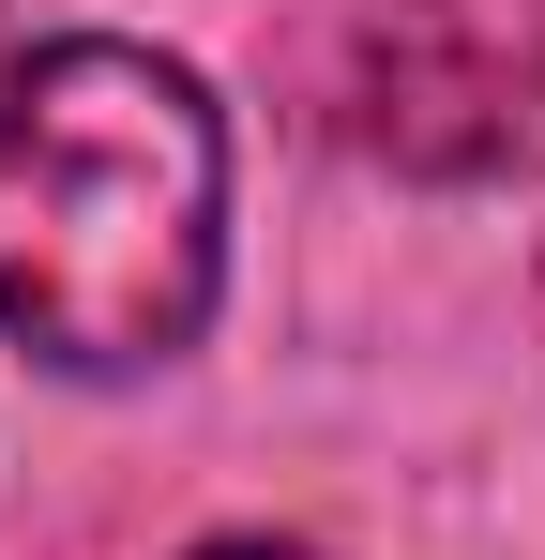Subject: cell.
<instances>
[{"instance_id": "obj_1", "label": "cell", "mask_w": 545, "mask_h": 560, "mask_svg": "<svg viewBox=\"0 0 545 560\" xmlns=\"http://www.w3.org/2000/svg\"><path fill=\"white\" fill-rule=\"evenodd\" d=\"M228 273V121L212 92L77 31L0 77V334L61 378L182 364Z\"/></svg>"}, {"instance_id": "obj_2", "label": "cell", "mask_w": 545, "mask_h": 560, "mask_svg": "<svg viewBox=\"0 0 545 560\" xmlns=\"http://www.w3.org/2000/svg\"><path fill=\"white\" fill-rule=\"evenodd\" d=\"M349 137L425 167V183L545 152V0H379L363 77H349Z\"/></svg>"}, {"instance_id": "obj_3", "label": "cell", "mask_w": 545, "mask_h": 560, "mask_svg": "<svg viewBox=\"0 0 545 560\" xmlns=\"http://www.w3.org/2000/svg\"><path fill=\"white\" fill-rule=\"evenodd\" d=\"M197 560H318V546H272V530H243V546H197Z\"/></svg>"}]
</instances>
